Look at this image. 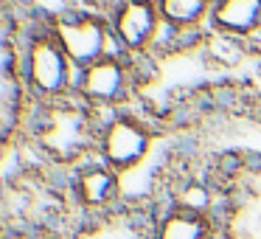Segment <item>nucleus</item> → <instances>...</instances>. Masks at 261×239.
Instances as JSON below:
<instances>
[{
  "label": "nucleus",
  "mask_w": 261,
  "mask_h": 239,
  "mask_svg": "<svg viewBox=\"0 0 261 239\" xmlns=\"http://www.w3.org/2000/svg\"><path fill=\"white\" fill-rule=\"evenodd\" d=\"M211 26L230 40L261 37V0H216Z\"/></svg>",
  "instance_id": "9d476101"
},
{
  "label": "nucleus",
  "mask_w": 261,
  "mask_h": 239,
  "mask_svg": "<svg viewBox=\"0 0 261 239\" xmlns=\"http://www.w3.org/2000/svg\"><path fill=\"white\" fill-rule=\"evenodd\" d=\"M48 31L70 57L76 70H85L90 65H96L98 59L118 54L113 51L115 37H113V29H110V20L90 12V9H73L65 17L54 20Z\"/></svg>",
  "instance_id": "20e7f679"
},
{
  "label": "nucleus",
  "mask_w": 261,
  "mask_h": 239,
  "mask_svg": "<svg viewBox=\"0 0 261 239\" xmlns=\"http://www.w3.org/2000/svg\"><path fill=\"white\" fill-rule=\"evenodd\" d=\"M107 20L113 29L115 45L124 57L152 54L154 42L166 26L158 0H115Z\"/></svg>",
  "instance_id": "39448f33"
},
{
  "label": "nucleus",
  "mask_w": 261,
  "mask_h": 239,
  "mask_svg": "<svg viewBox=\"0 0 261 239\" xmlns=\"http://www.w3.org/2000/svg\"><path fill=\"white\" fill-rule=\"evenodd\" d=\"M154 239H219L216 217L191 214L182 208H160Z\"/></svg>",
  "instance_id": "9b49d317"
},
{
  "label": "nucleus",
  "mask_w": 261,
  "mask_h": 239,
  "mask_svg": "<svg viewBox=\"0 0 261 239\" xmlns=\"http://www.w3.org/2000/svg\"><path fill=\"white\" fill-rule=\"evenodd\" d=\"M160 211L149 203H121L118 208L90 214L76 222L68 239H154Z\"/></svg>",
  "instance_id": "6e6552de"
},
{
  "label": "nucleus",
  "mask_w": 261,
  "mask_h": 239,
  "mask_svg": "<svg viewBox=\"0 0 261 239\" xmlns=\"http://www.w3.org/2000/svg\"><path fill=\"white\" fill-rule=\"evenodd\" d=\"M17 57L20 76L34 102H62L76 96L79 70L48 29L25 37L23 45H17Z\"/></svg>",
  "instance_id": "f03ea898"
},
{
  "label": "nucleus",
  "mask_w": 261,
  "mask_h": 239,
  "mask_svg": "<svg viewBox=\"0 0 261 239\" xmlns=\"http://www.w3.org/2000/svg\"><path fill=\"white\" fill-rule=\"evenodd\" d=\"M101 127L104 124L98 121V110L87 107L79 96L62 102L31 99L17 135L25 138L48 166L76 172L87 163L93 152H98Z\"/></svg>",
  "instance_id": "f257e3e1"
},
{
  "label": "nucleus",
  "mask_w": 261,
  "mask_h": 239,
  "mask_svg": "<svg viewBox=\"0 0 261 239\" xmlns=\"http://www.w3.org/2000/svg\"><path fill=\"white\" fill-rule=\"evenodd\" d=\"M79 6H82V9H90V6H96V9L110 6V9H113V6H115V0H79Z\"/></svg>",
  "instance_id": "ddd939ff"
},
{
  "label": "nucleus",
  "mask_w": 261,
  "mask_h": 239,
  "mask_svg": "<svg viewBox=\"0 0 261 239\" xmlns=\"http://www.w3.org/2000/svg\"><path fill=\"white\" fill-rule=\"evenodd\" d=\"M132 90H135V79H132L129 62L124 54H110V57L98 59L96 65L79 70L76 96L87 107L118 110L121 104L129 102Z\"/></svg>",
  "instance_id": "0eeeda50"
},
{
  "label": "nucleus",
  "mask_w": 261,
  "mask_h": 239,
  "mask_svg": "<svg viewBox=\"0 0 261 239\" xmlns=\"http://www.w3.org/2000/svg\"><path fill=\"white\" fill-rule=\"evenodd\" d=\"M216 0H158L163 23L177 31H199L202 23H211Z\"/></svg>",
  "instance_id": "f8f14e48"
},
{
  "label": "nucleus",
  "mask_w": 261,
  "mask_h": 239,
  "mask_svg": "<svg viewBox=\"0 0 261 239\" xmlns=\"http://www.w3.org/2000/svg\"><path fill=\"white\" fill-rule=\"evenodd\" d=\"M149 149H152V130L132 113L113 115L98 135V160L118 175L141 166Z\"/></svg>",
  "instance_id": "423d86ee"
},
{
  "label": "nucleus",
  "mask_w": 261,
  "mask_h": 239,
  "mask_svg": "<svg viewBox=\"0 0 261 239\" xmlns=\"http://www.w3.org/2000/svg\"><path fill=\"white\" fill-rule=\"evenodd\" d=\"M219 239H261V163H247L222 186Z\"/></svg>",
  "instance_id": "7ed1b4c3"
},
{
  "label": "nucleus",
  "mask_w": 261,
  "mask_h": 239,
  "mask_svg": "<svg viewBox=\"0 0 261 239\" xmlns=\"http://www.w3.org/2000/svg\"><path fill=\"white\" fill-rule=\"evenodd\" d=\"M6 239H40L34 233H6Z\"/></svg>",
  "instance_id": "4468645a"
},
{
  "label": "nucleus",
  "mask_w": 261,
  "mask_h": 239,
  "mask_svg": "<svg viewBox=\"0 0 261 239\" xmlns=\"http://www.w3.org/2000/svg\"><path fill=\"white\" fill-rule=\"evenodd\" d=\"M68 192L82 217L104 214V211H113L124 203L121 175L113 172L107 163H101V160L98 163L87 160L85 166H79L68 183Z\"/></svg>",
  "instance_id": "1a4fd4ad"
}]
</instances>
